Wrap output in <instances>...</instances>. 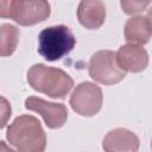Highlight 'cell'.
<instances>
[{
	"label": "cell",
	"mask_w": 152,
	"mask_h": 152,
	"mask_svg": "<svg viewBox=\"0 0 152 152\" xmlns=\"http://www.w3.org/2000/svg\"><path fill=\"white\" fill-rule=\"evenodd\" d=\"M6 138L18 152H44L46 147V134L33 115L15 118L7 128Z\"/></svg>",
	"instance_id": "obj_1"
},
{
	"label": "cell",
	"mask_w": 152,
	"mask_h": 152,
	"mask_svg": "<svg viewBox=\"0 0 152 152\" xmlns=\"http://www.w3.org/2000/svg\"><path fill=\"white\" fill-rule=\"evenodd\" d=\"M27 82L32 89L52 99H65L74 87V80L65 71L42 63L28 69Z\"/></svg>",
	"instance_id": "obj_2"
},
{
	"label": "cell",
	"mask_w": 152,
	"mask_h": 152,
	"mask_svg": "<svg viewBox=\"0 0 152 152\" xmlns=\"http://www.w3.org/2000/svg\"><path fill=\"white\" fill-rule=\"evenodd\" d=\"M76 38L65 25H56L44 28L38 36V52L49 61H59L75 46Z\"/></svg>",
	"instance_id": "obj_3"
},
{
	"label": "cell",
	"mask_w": 152,
	"mask_h": 152,
	"mask_svg": "<svg viewBox=\"0 0 152 152\" xmlns=\"http://www.w3.org/2000/svg\"><path fill=\"white\" fill-rule=\"evenodd\" d=\"M89 76L97 83L112 86L122 81L126 72L116 65L114 51L100 50L96 51L89 61Z\"/></svg>",
	"instance_id": "obj_4"
},
{
	"label": "cell",
	"mask_w": 152,
	"mask_h": 152,
	"mask_svg": "<svg viewBox=\"0 0 152 152\" xmlns=\"http://www.w3.org/2000/svg\"><path fill=\"white\" fill-rule=\"evenodd\" d=\"M102 89L93 82L80 83L70 95L69 103L74 112L82 116H93L102 108Z\"/></svg>",
	"instance_id": "obj_5"
},
{
	"label": "cell",
	"mask_w": 152,
	"mask_h": 152,
	"mask_svg": "<svg viewBox=\"0 0 152 152\" xmlns=\"http://www.w3.org/2000/svg\"><path fill=\"white\" fill-rule=\"evenodd\" d=\"M51 13L50 4L45 0L23 1L10 0L8 18L21 26H32L49 18Z\"/></svg>",
	"instance_id": "obj_6"
},
{
	"label": "cell",
	"mask_w": 152,
	"mask_h": 152,
	"mask_svg": "<svg viewBox=\"0 0 152 152\" xmlns=\"http://www.w3.org/2000/svg\"><path fill=\"white\" fill-rule=\"evenodd\" d=\"M25 108L37 112L51 129L63 127L68 119V109L63 103L49 102L38 96H28L25 100Z\"/></svg>",
	"instance_id": "obj_7"
},
{
	"label": "cell",
	"mask_w": 152,
	"mask_h": 152,
	"mask_svg": "<svg viewBox=\"0 0 152 152\" xmlns=\"http://www.w3.org/2000/svg\"><path fill=\"white\" fill-rule=\"evenodd\" d=\"M115 62L124 72H141L148 65V53L140 45L126 44L115 53Z\"/></svg>",
	"instance_id": "obj_8"
},
{
	"label": "cell",
	"mask_w": 152,
	"mask_h": 152,
	"mask_svg": "<svg viewBox=\"0 0 152 152\" xmlns=\"http://www.w3.org/2000/svg\"><path fill=\"white\" fill-rule=\"evenodd\" d=\"M139 146L140 141L138 135L122 127L109 131L102 140L104 152H138Z\"/></svg>",
	"instance_id": "obj_9"
},
{
	"label": "cell",
	"mask_w": 152,
	"mask_h": 152,
	"mask_svg": "<svg viewBox=\"0 0 152 152\" xmlns=\"http://www.w3.org/2000/svg\"><path fill=\"white\" fill-rule=\"evenodd\" d=\"M77 19L88 30L100 28L106 20V6L99 0H83L77 7Z\"/></svg>",
	"instance_id": "obj_10"
},
{
	"label": "cell",
	"mask_w": 152,
	"mask_h": 152,
	"mask_svg": "<svg viewBox=\"0 0 152 152\" xmlns=\"http://www.w3.org/2000/svg\"><path fill=\"white\" fill-rule=\"evenodd\" d=\"M125 39L129 44L144 45L150 42L152 34V24L150 15H135L129 18L124 28Z\"/></svg>",
	"instance_id": "obj_11"
},
{
	"label": "cell",
	"mask_w": 152,
	"mask_h": 152,
	"mask_svg": "<svg viewBox=\"0 0 152 152\" xmlns=\"http://www.w3.org/2000/svg\"><path fill=\"white\" fill-rule=\"evenodd\" d=\"M19 28L12 24L0 26V57H8L14 53L19 43Z\"/></svg>",
	"instance_id": "obj_12"
},
{
	"label": "cell",
	"mask_w": 152,
	"mask_h": 152,
	"mask_svg": "<svg viewBox=\"0 0 152 152\" xmlns=\"http://www.w3.org/2000/svg\"><path fill=\"white\" fill-rule=\"evenodd\" d=\"M150 4H151L150 1H145V2H141V1H121L120 2L122 11L126 14H135V13L142 12Z\"/></svg>",
	"instance_id": "obj_13"
},
{
	"label": "cell",
	"mask_w": 152,
	"mask_h": 152,
	"mask_svg": "<svg viewBox=\"0 0 152 152\" xmlns=\"http://www.w3.org/2000/svg\"><path fill=\"white\" fill-rule=\"evenodd\" d=\"M11 115H12V107L10 101L6 97L0 96V129L7 125Z\"/></svg>",
	"instance_id": "obj_14"
},
{
	"label": "cell",
	"mask_w": 152,
	"mask_h": 152,
	"mask_svg": "<svg viewBox=\"0 0 152 152\" xmlns=\"http://www.w3.org/2000/svg\"><path fill=\"white\" fill-rule=\"evenodd\" d=\"M0 152H15V151H13L5 141L0 140Z\"/></svg>",
	"instance_id": "obj_15"
}]
</instances>
